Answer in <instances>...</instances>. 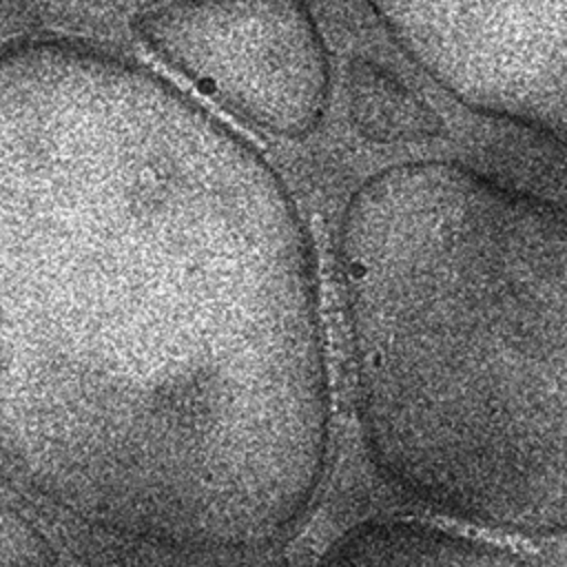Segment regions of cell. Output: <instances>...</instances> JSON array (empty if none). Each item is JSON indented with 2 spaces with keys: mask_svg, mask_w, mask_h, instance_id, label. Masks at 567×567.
<instances>
[{
  "mask_svg": "<svg viewBox=\"0 0 567 567\" xmlns=\"http://www.w3.org/2000/svg\"><path fill=\"white\" fill-rule=\"evenodd\" d=\"M310 237L275 166L157 71L0 47V463L144 545L252 554L323 487Z\"/></svg>",
  "mask_w": 567,
  "mask_h": 567,
  "instance_id": "6da1fadb",
  "label": "cell"
},
{
  "mask_svg": "<svg viewBox=\"0 0 567 567\" xmlns=\"http://www.w3.org/2000/svg\"><path fill=\"white\" fill-rule=\"evenodd\" d=\"M339 270L368 465L410 505L567 534V213L447 159L348 199Z\"/></svg>",
  "mask_w": 567,
  "mask_h": 567,
  "instance_id": "7a4b0ae2",
  "label": "cell"
},
{
  "mask_svg": "<svg viewBox=\"0 0 567 567\" xmlns=\"http://www.w3.org/2000/svg\"><path fill=\"white\" fill-rule=\"evenodd\" d=\"M142 44L241 124L310 135L330 102V53L306 0H164L133 20Z\"/></svg>",
  "mask_w": 567,
  "mask_h": 567,
  "instance_id": "3957f363",
  "label": "cell"
},
{
  "mask_svg": "<svg viewBox=\"0 0 567 567\" xmlns=\"http://www.w3.org/2000/svg\"><path fill=\"white\" fill-rule=\"evenodd\" d=\"M465 109L567 148V0H365Z\"/></svg>",
  "mask_w": 567,
  "mask_h": 567,
  "instance_id": "277c9868",
  "label": "cell"
},
{
  "mask_svg": "<svg viewBox=\"0 0 567 567\" xmlns=\"http://www.w3.org/2000/svg\"><path fill=\"white\" fill-rule=\"evenodd\" d=\"M317 567H543L483 536L412 516L368 518L341 532Z\"/></svg>",
  "mask_w": 567,
  "mask_h": 567,
  "instance_id": "5b68a950",
  "label": "cell"
},
{
  "mask_svg": "<svg viewBox=\"0 0 567 567\" xmlns=\"http://www.w3.org/2000/svg\"><path fill=\"white\" fill-rule=\"evenodd\" d=\"M348 89L352 122L372 142H421L443 131L439 113L374 62H352Z\"/></svg>",
  "mask_w": 567,
  "mask_h": 567,
  "instance_id": "8992f818",
  "label": "cell"
},
{
  "mask_svg": "<svg viewBox=\"0 0 567 567\" xmlns=\"http://www.w3.org/2000/svg\"><path fill=\"white\" fill-rule=\"evenodd\" d=\"M53 540L13 503L0 496V567H58Z\"/></svg>",
  "mask_w": 567,
  "mask_h": 567,
  "instance_id": "52a82bcc",
  "label": "cell"
}]
</instances>
